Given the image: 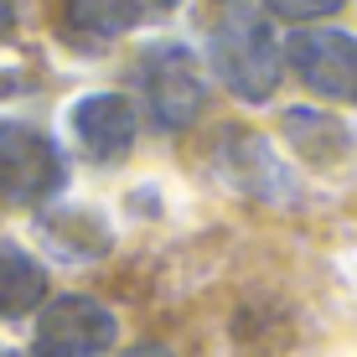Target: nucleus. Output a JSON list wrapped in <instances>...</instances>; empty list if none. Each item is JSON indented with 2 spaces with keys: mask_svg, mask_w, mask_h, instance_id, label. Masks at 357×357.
<instances>
[{
  "mask_svg": "<svg viewBox=\"0 0 357 357\" xmlns=\"http://www.w3.org/2000/svg\"><path fill=\"white\" fill-rule=\"evenodd\" d=\"M207 57H213L218 78L238 98H249V104H264V98L280 89V42H275V31H269V21L254 16V10H243V6H233L213 21V31H207Z\"/></svg>",
  "mask_w": 357,
  "mask_h": 357,
  "instance_id": "obj_1",
  "label": "nucleus"
},
{
  "mask_svg": "<svg viewBox=\"0 0 357 357\" xmlns=\"http://www.w3.org/2000/svg\"><path fill=\"white\" fill-rule=\"evenodd\" d=\"M135 89L145 98V114L155 130H187L207 104V83L197 57L181 42H151L135 57Z\"/></svg>",
  "mask_w": 357,
  "mask_h": 357,
  "instance_id": "obj_2",
  "label": "nucleus"
},
{
  "mask_svg": "<svg viewBox=\"0 0 357 357\" xmlns=\"http://www.w3.org/2000/svg\"><path fill=\"white\" fill-rule=\"evenodd\" d=\"M119 342V316L93 295H57L31 326L36 357H104Z\"/></svg>",
  "mask_w": 357,
  "mask_h": 357,
  "instance_id": "obj_3",
  "label": "nucleus"
},
{
  "mask_svg": "<svg viewBox=\"0 0 357 357\" xmlns=\"http://www.w3.org/2000/svg\"><path fill=\"white\" fill-rule=\"evenodd\" d=\"M63 181H68V161L42 130L16 125V119L0 125V197L6 202L36 207L63 192Z\"/></svg>",
  "mask_w": 357,
  "mask_h": 357,
  "instance_id": "obj_4",
  "label": "nucleus"
},
{
  "mask_svg": "<svg viewBox=\"0 0 357 357\" xmlns=\"http://www.w3.org/2000/svg\"><path fill=\"white\" fill-rule=\"evenodd\" d=\"M285 57L311 93L337 98V104H357V36L331 31V26H311V31L290 36Z\"/></svg>",
  "mask_w": 357,
  "mask_h": 357,
  "instance_id": "obj_5",
  "label": "nucleus"
},
{
  "mask_svg": "<svg viewBox=\"0 0 357 357\" xmlns=\"http://www.w3.org/2000/svg\"><path fill=\"white\" fill-rule=\"evenodd\" d=\"M218 166L223 176L238 187L243 197H259L269 207H295L301 202V187L285 171V161L275 155V145L254 130H223L218 135Z\"/></svg>",
  "mask_w": 357,
  "mask_h": 357,
  "instance_id": "obj_6",
  "label": "nucleus"
},
{
  "mask_svg": "<svg viewBox=\"0 0 357 357\" xmlns=\"http://www.w3.org/2000/svg\"><path fill=\"white\" fill-rule=\"evenodd\" d=\"M68 130L89 161H125L135 151V104L125 93H83L68 109Z\"/></svg>",
  "mask_w": 357,
  "mask_h": 357,
  "instance_id": "obj_7",
  "label": "nucleus"
},
{
  "mask_svg": "<svg viewBox=\"0 0 357 357\" xmlns=\"http://www.w3.org/2000/svg\"><path fill=\"white\" fill-rule=\"evenodd\" d=\"M36 305H47V269L16 243H0V321L31 316Z\"/></svg>",
  "mask_w": 357,
  "mask_h": 357,
  "instance_id": "obj_8",
  "label": "nucleus"
},
{
  "mask_svg": "<svg viewBox=\"0 0 357 357\" xmlns=\"http://www.w3.org/2000/svg\"><path fill=\"white\" fill-rule=\"evenodd\" d=\"M280 125H285V140L316 166H331V161H342V155L352 151V130L342 125V119L321 114V109H285Z\"/></svg>",
  "mask_w": 357,
  "mask_h": 357,
  "instance_id": "obj_9",
  "label": "nucleus"
},
{
  "mask_svg": "<svg viewBox=\"0 0 357 357\" xmlns=\"http://www.w3.org/2000/svg\"><path fill=\"white\" fill-rule=\"evenodd\" d=\"M42 233H47V243H52L57 254H68V259H93V254L109 249L104 218L89 213V207H73V213H47V218H42Z\"/></svg>",
  "mask_w": 357,
  "mask_h": 357,
  "instance_id": "obj_10",
  "label": "nucleus"
},
{
  "mask_svg": "<svg viewBox=\"0 0 357 357\" xmlns=\"http://www.w3.org/2000/svg\"><path fill=\"white\" fill-rule=\"evenodd\" d=\"M73 26L93 31V36H119L135 26V16H140V6L135 0H63Z\"/></svg>",
  "mask_w": 357,
  "mask_h": 357,
  "instance_id": "obj_11",
  "label": "nucleus"
},
{
  "mask_svg": "<svg viewBox=\"0 0 357 357\" xmlns=\"http://www.w3.org/2000/svg\"><path fill=\"white\" fill-rule=\"evenodd\" d=\"M264 6L280 21H321V16H337L347 0H264Z\"/></svg>",
  "mask_w": 357,
  "mask_h": 357,
  "instance_id": "obj_12",
  "label": "nucleus"
},
{
  "mask_svg": "<svg viewBox=\"0 0 357 357\" xmlns=\"http://www.w3.org/2000/svg\"><path fill=\"white\" fill-rule=\"evenodd\" d=\"M10 31H16V6L0 0V42H10Z\"/></svg>",
  "mask_w": 357,
  "mask_h": 357,
  "instance_id": "obj_13",
  "label": "nucleus"
},
{
  "mask_svg": "<svg viewBox=\"0 0 357 357\" xmlns=\"http://www.w3.org/2000/svg\"><path fill=\"white\" fill-rule=\"evenodd\" d=\"M119 357H176V352H166V347H151V342H145V347H130V352H119Z\"/></svg>",
  "mask_w": 357,
  "mask_h": 357,
  "instance_id": "obj_14",
  "label": "nucleus"
},
{
  "mask_svg": "<svg viewBox=\"0 0 357 357\" xmlns=\"http://www.w3.org/2000/svg\"><path fill=\"white\" fill-rule=\"evenodd\" d=\"M135 6H151V10H171L176 0H135Z\"/></svg>",
  "mask_w": 357,
  "mask_h": 357,
  "instance_id": "obj_15",
  "label": "nucleus"
},
{
  "mask_svg": "<svg viewBox=\"0 0 357 357\" xmlns=\"http://www.w3.org/2000/svg\"><path fill=\"white\" fill-rule=\"evenodd\" d=\"M0 357H21V352H10V347H0Z\"/></svg>",
  "mask_w": 357,
  "mask_h": 357,
  "instance_id": "obj_16",
  "label": "nucleus"
}]
</instances>
